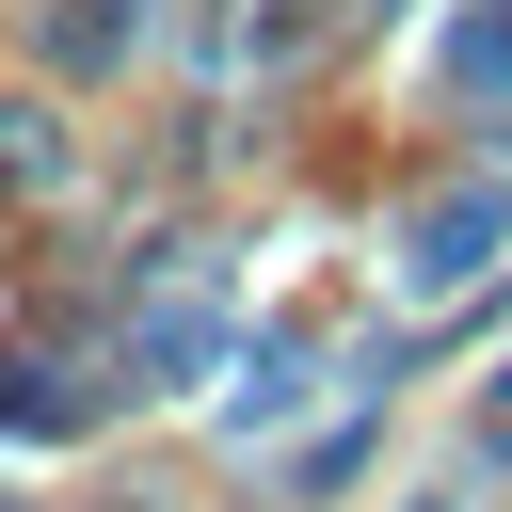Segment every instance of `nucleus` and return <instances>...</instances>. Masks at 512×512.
I'll return each mask as SVG.
<instances>
[{"instance_id": "7ed1b4c3", "label": "nucleus", "mask_w": 512, "mask_h": 512, "mask_svg": "<svg viewBox=\"0 0 512 512\" xmlns=\"http://www.w3.org/2000/svg\"><path fill=\"white\" fill-rule=\"evenodd\" d=\"M48 64H128V0H48Z\"/></svg>"}, {"instance_id": "f03ea898", "label": "nucleus", "mask_w": 512, "mask_h": 512, "mask_svg": "<svg viewBox=\"0 0 512 512\" xmlns=\"http://www.w3.org/2000/svg\"><path fill=\"white\" fill-rule=\"evenodd\" d=\"M208 352H224V304L208 288H160L144 304V384H208Z\"/></svg>"}, {"instance_id": "f257e3e1", "label": "nucleus", "mask_w": 512, "mask_h": 512, "mask_svg": "<svg viewBox=\"0 0 512 512\" xmlns=\"http://www.w3.org/2000/svg\"><path fill=\"white\" fill-rule=\"evenodd\" d=\"M496 240H512V192H432V208L400 224V288L448 304L464 272H496Z\"/></svg>"}]
</instances>
